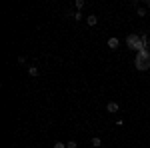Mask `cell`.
Here are the masks:
<instances>
[{"label":"cell","mask_w":150,"mask_h":148,"mask_svg":"<svg viewBox=\"0 0 150 148\" xmlns=\"http://www.w3.org/2000/svg\"><path fill=\"white\" fill-rule=\"evenodd\" d=\"M126 46H128V48H132V50H138V52L144 48L138 34H130V36H128V38H126Z\"/></svg>","instance_id":"obj_1"},{"label":"cell","mask_w":150,"mask_h":148,"mask_svg":"<svg viewBox=\"0 0 150 148\" xmlns=\"http://www.w3.org/2000/svg\"><path fill=\"white\" fill-rule=\"evenodd\" d=\"M118 46H120V40H118V38H114V36L108 38V48H110V50H116Z\"/></svg>","instance_id":"obj_2"},{"label":"cell","mask_w":150,"mask_h":148,"mask_svg":"<svg viewBox=\"0 0 150 148\" xmlns=\"http://www.w3.org/2000/svg\"><path fill=\"white\" fill-rule=\"evenodd\" d=\"M106 110H108V112H118L120 106H118V102H108L106 104Z\"/></svg>","instance_id":"obj_3"},{"label":"cell","mask_w":150,"mask_h":148,"mask_svg":"<svg viewBox=\"0 0 150 148\" xmlns=\"http://www.w3.org/2000/svg\"><path fill=\"white\" fill-rule=\"evenodd\" d=\"M86 24H88V26H96V24H98V16H94V14L86 16Z\"/></svg>","instance_id":"obj_4"},{"label":"cell","mask_w":150,"mask_h":148,"mask_svg":"<svg viewBox=\"0 0 150 148\" xmlns=\"http://www.w3.org/2000/svg\"><path fill=\"white\" fill-rule=\"evenodd\" d=\"M28 74H30L32 78H36V76L40 74V72H38V68H36V66H28Z\"/></svg>","instance_id":"obj_5"},{"label":"cell","mask_w":150,"mask_h":148,"mask_svg":"<svg viewBox=\"0 0 150 148\" xmlns=\"http://www.w3.org/2000/svg\"><path fill=\"white\" fill-rule=\"evenodd\" d=\"M150 68V62H140V64H136V70H148Z\"/></svg>","instance_id":"obj_6"},{"label":"cell","mask_w":150,"mask_h":148,"mask_svg":"<svg viewBox=\"0 0 150 148\" xmlns=\"http://www.w3.org/2000/svg\"><path fill=\"white\" fill-rule=\"evenodd\" d=\"M84 6H86V2H84V0H76V12H80Z\"/></svg>","instance_id":"obj_7"},{"label":"cell","mask_w":150,"mask_h":148,"mask_svg":"<svg viewBox=\"0 0 150 148\" xmlns=\"http://www.w3.org/2000/svg\"><path fill=\"white\" fill-rule=\"evenodd\" d=\"M92 146H94V148L102 146V140H100V138H98V136H94V138H92Z\"/></svg>","instance_id":"obj_8"},{"label":"cell","mask_w":150,"mask_h":148,"mask_svg":"<svg viewBox=\"0 0 150 148\" xmlns=\"http://www.w3.org/2000/svg\"><path fill=\"white\" fill-rule=\"evenodd\" d=\"M136 12H138L140 18H144V16H146V8H142V6H138V10H136Z\"/></svg>","instance_id":"obj_9"},{"label":"cell","mask_w":150,"mask_h":148,"mask_svg":"<svg viewBox=\"0 0 150 148\" xmlns=\"http://www.w3.org/2000/svg\"><path fill=\"white\" fill-rule=\"evenodd\" d=\"M66 148H78L76 140H70V142H66Z\"/></svg>","instance_id":"obj_10"},{"label":"cell","mask_w":150,"mask_h":148,"mask_svg":"<svg viewBox=\"0 0 150 148\" xmlns=\"http://www.w3.org/2000/svg\"><path fill=\"white\" fill-rule=\"evenodd\" d=\"M72 18L78 22V20H82V14H80V12H74V14H72Z\"/></svg>","instance_id":"obj_11"},{"label":"cell","mask_w":150,"mask_h":148,"mask_svg":"<svg viewBox=\"0 0 150 148\" xmlns=\"http://www.w3.org/2000/svg\"><path fill=\"white\" fill-rule=\"evenodd\" d=\"M54 148H66V142H56Z\"/></svg>","instance_id":"obj_12"},{"label":"cell","mask_w":150,"mask_h":148,"mask_svg":"<svg viewBox=\"0 0 150 148\" xmlns=\"http://www.w3.org/2000/svg\"><path fill=\"white\" fill-rule=\"evenodd\" d=\"M144 4H146V6H148V8H150V0H146V2H144Z\"/></svg>","instance_id":"obj_13"},{"label":"cell","mask_w":150,"mask_h":148,"mask_svg":"<svg viewBox=\"0 0 150 148\" xmlns=\"http://www.w3.org/2000/svg\"><path fill=\"white\" fill-rule=\"evenodd\" d=\"M148 48H150V42H148Z\"/></svg>","instance_id":"obj_14"}]
</instances>
